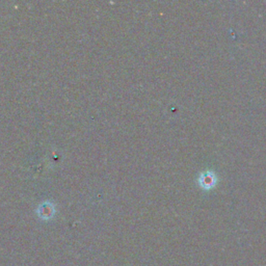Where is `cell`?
<instances>
[{"label":"cell","mask_w":266,"mask_h":266,"mask_svg":"<svg viewBox=\"0 0 266 266\" xmlns=\"http://www.w3.org/2000/svg\"><path fill=\"white\" fill-rule=\"evenodd\" d=\"M215 183V178L212 174L210 175H207V174H205V175H202L201 176V179H200V184L204 187V188H210L214 185Z\"/></svg>","instance_id":"6da1fadb"}]
</instances>
